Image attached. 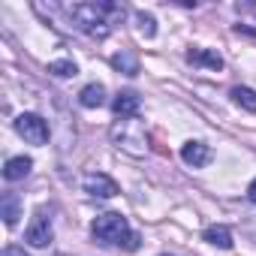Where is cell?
<instances>
[{
	"label": "cell",
	"instance_id": "1",
	"mask_svg": "<svg viewBox=\"0 0 256 256\" xmlns=\"http://www.w3.org/2000/svg\"><path fill=\"white\" fill-rule=\"evenodd\" d=\"M66 12H70V22L94 40H106L112 34V28L118 22H124V16H126V10L120 4H72Z\"/></svg>",
	"mask_w": 256,
	"mask_h": 256
},
{
	"label": "cell",
	"instance_id": "2",
	"mask_svg": "<svg viewBox=\"0 0 256 256\" xmlns=\"http://www.w3.org/2000/svg\"><path fill=\"white\" fill-rule=\"evenodd\" d=\"M90 232H94V238H96L100 244H124V250H126V244H130V235H133L130 226H126V220H124L120 214H114V211L100 214V217L94 220Z\"/></svg>",
	"mask_w": 256,
	"mask_h": 256
},
{
	"label": "cell",
	"instance_id": "3",
	"mask_svg": "<svg viewBox=\"0 0 256 256\" xmlns=\"http://www.w3.org/2000/svg\"><path fill=\"white\" fill-rule=\"evenodd\" d=\"M16 130H18V136L24 139V142H30V145H46L48 142V124L40 118V114H18L16 118Z\"/></svg>",
	"mask_w": 256,
	"mask_h": 256
},
{
	"label": "cell",
	"instance_id": "4",
	"mask_svg": "<svg viewBox=\"0 0 256 256\" xmlns=\"http://www.w3.org/2000/svg\"><path fill=\"white\" fill-rule=\"evenodd\" d=\"M82 187H84V193H90V196H96V199H112V196H118V184H114L106 172H88L84 181H82Z\"/></svg>",
	"mask_w": 256,
	"mask_h": 256
},
{
	"label": "cell",
	"instance_id": "5",
	"mask_svg": "<svg viewBox=\"0 0 256 256\" xmlns=\"http://www.w3.org/2000/svg\"><path fill=\"white\" fill-rule=\"evenodd\" d=\"M24 241H28L30 247H48V244H52V220H48L42 211H40V214L34 217V223L28 226Z\"/></svg>",
	"mask_w": 256,
	"mask_h": 256
},
{
	"label": "cell",
	"instance_id": "6",
	"mask_svg": "<svg viewBox=\"0 0 256 256\" xmlns=\"http://www.w3.org/2000/svg\"><path fill=\"white\" fill-rule=\"evenodd\" d=\"M112 112H114V118H120V120H133L136 112H139V94L120 90V94L114 96V102H112Z\"/></svg>",
	"mask_w": 256,
	"mask_h": 256
},
{
	"label": "cell",
	"instance_id": "7",
	"mask_svg": "<svg viewBox=\"0 0 256 256\" xmlns=\"http://www.w3.org/2000/svg\"><path fill=\"white\" fill-rule=\"evenodd\" d=\"M112 139L118 142V148H124V151H130V154H142L136 145H145V133L142 130H136V133H126V124L120 120L114 130H112Z\"/></svg>",
	"mask_w": 256,
	"mask_h": 256
},
{
	"label": "cell",
	"instance_id": "8",
	"mask_svg": "<svg viewBox=\"0 0 256 256\" xmlns=\"http://www.w3.org/2000/svg\"><path fill=\"white\" fill-rule=\"evenodd\" d=\"M181 160H184L187 166H193V169H202V166L211 160V148H208L205 142H187V145L181 148Z\"/></svg>",
	"mask_w": 256,
	"mask_h": 256
},
{
	"label": "cell",
	"instance_id": "9",
	"mask_svg": "<svg viewBox=\"0 0 256 256\" xmlns=\"http://www.w3.org/2000/svg\"><path fill=\"white\" fill-rule=\"evenodd\" d=\"M187 60H190L193 66H208V70H214V72L223 70V58H220L214 48H190V52H187Z\"/></svg>",
	"mask_w": 256,
	"mask_h": 256
},
{
	"label": "cell",
	"instance_id": "10",
	"mask_svg": "<svg viewBox=\"0 0 256 256\" xmlns=\"http://www.w3.org/2000/svg\"><path fill=\"white\" fill-rule=\"evenodd\" d=\"M78 102L84 106V108H100L102 102H106V88L102 84H84L82 88V94H78Z\"/></svg>",
	"mask_w": 256,
	"mask_h": 256
},
{
	"label": "cell",
	"instance_id": "11",
	"mask_svg": "<svg viewBox=\"0 0 256 256\" xmlns=\"http://www.w3.org/2000/svg\"><path fill=\"white\" fill-rule=\"evenodd\" d=\"M30 157H10L6 160V166H4V178L6 181H22L28 172H30Z\"/></svg>",
	"mask_w": 256,
	"mask_h": 256
},
{
	"label": "cell",
	"instance_id": "12",
	"mask_svg": "<svg viewBox=\"0 0 256 256\" xmlns=\"http://www.w3.org/2000/svg\"><path fill=\"white\" fill-rule=\"evenodd\" d=\"M202 238H205L208 244L220 247V250H229V247H232V232H229L226 226H208Z\"/></svg>",
	"mask_w": 256,
	"mask_h": 256
},
{
	"label": "cell",
	"instance_id": "13",
	"mask_svg": "<svg viewBox=\"0 0 256 256\" xmlns=\"http://www.w3.org/2000/svg\"><path fill=\"white\" fill-rule=\"evenodd\" d=\"M112 66L120 70L124 76H136V72H139V64H136V58H133L130 52H118V54L112 58Z\"/></svg>",
	"mask_w": 256,
	"mask_h": 256
},
{
	"label": "cell",
	"instance_id": "14",
	"mask_svg": "<svg viewBox=\"0 0 256 256\" xmlns=\"http://www.w3.org/2000/svg\"><path fill=\"white\" fill-rule=\"evenodd\" d=\"M232 100H235L241 108L256 112V90H250V88H232Z\"/></svg>",
	"mask_w": 256,
	"mask_h": 256
},
{
	"label": "cell",
	"instance_id": "15",
	"mask_svg": "<svg viewBox=\"0 0 256 256\" xmlns=\"http://www.w3.org/2000/svg\"><path fill=\"white\" fill-rule=\"evenodd\" d=\"M136 30H139L145 40H151V36L157 34V22H154V16H151V12H136Z\"/></svg>",
	"mask_w": 256,
	"mask_h": 256
},
{
	"label": "cell",
	"instance_id": "16",
	"mask_svg": "<svg viewBox=\"0 0 256 256\" xmlns=\"http://www.w3.org/2000/svg\"><path fill=\"white\" fill-rule=\"evenodd\" d=\"M18 217H22V214H18V196H16V193H6V196H4V220H6L10 226H16Z\"/></svg>",
	"mask_w": 256,
	"mask_h": 256
},
{
	"label": "cell",
	"instance_id": "17",
	"mask_svg": "<svg viewBox=\"0 0 256 256\" xmlns=\"http://www.w3.org/2000/svg\"><path fill=\"white\" fill-rule=\"evenodd\" d=\"M48 72L58 76V78H70V76L78 72V66H76L72 60H52V64H48Z\"/></svg>",
	"mask_w": 256,
	"mask_h": 256
},
{
	"label": "cell",
	"instance_id": "18",
	"mask_svg": "<svg viewBox=\"0 0 256 256\" xmlns=\"http://www.w3.org/2000/svg\"><path fill=\"white\" fill-rule=\"evenodd\" d=\"M247 196H250V202H256V181H250V187H247Z\"/></svg>",
	"mask_w": 256,
	"mask_h": 256
},
{
	"label": "cell",
	"instance_id": "19",
	"mask_svg": "<svg viewBox=\"0 0 256 256\" xmlns=\"http://www.w3.org/2000/svg\"><path fill=\"white\" fill-rule=\"evenodd\" d=\"M4 256H22V253H18L16 247H6V250H4Z\"/></svg>",
	"mask_w": 256,
	"mask_h": 256
},
{
	"label": "cell",
	"instance_id": "20",
	"mask_svg": "<svg viewBox=\"0 0 256 256\" xmlns=\"http://www.w3.org/2000/svg\"><path fill=\"white\" fill-rule=\"evenodd\" d=\"M163 256H172V253H163Z\"/></svg>",
	"mask_w": 256,
	"mask_h": 256
}]
</instances>
